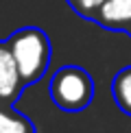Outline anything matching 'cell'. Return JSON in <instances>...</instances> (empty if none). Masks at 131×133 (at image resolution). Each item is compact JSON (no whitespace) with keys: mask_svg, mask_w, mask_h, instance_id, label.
Returning <instances> with one entry per match:
<instances>
[{"mask_svg":"<svg viewBox=\"0 0 131 133\" xmlns=\"http://www.w3.org/2000/svg\"><path fill=\"white\" fill-rule=\"evenodd\" d=\"M50 98L59 109L68 114L83 111L94 98V81L90 72L81 65H63L50 79Z\"/></svg>","mask_w":131,"mask_h":133,"instance_id":"2","label":"cell"},{"mask_svg":"<svg viewBox=\"0 0 131 133\" xmlns=\"http://www.w3.org/2000/svg\"><path fill=\"white\" fill-rule=\"evenodd\" d=\"M112 96L122 114L131 116V65L122 68L112 81Z\"/></svg>","mask_w":131,"mask_h":133,"instance_id":"6","label":"cell"},{"mask_svg":"<svg viewBox=\"0 0 131 133\" xmlns=\"http://www.w3.org/2000/svg\"><path fill=\"white\" fill-rule=\"evenodd\" d=\"M94 22L107 31L125 33V29L131 24V0H107Z\"/></svg>","mask_w":131,"mask_h":133,"instance_id":"4","label":"cell"},{"mask_svg":"<svg viewBox=\"0 0 131 133\" xmlns=\"http://www.w3.org/2000/svg\"><path fill=\"white\" fill-rule=\"evenodd\" d=\"M24 87L9 44L0 42V105H15Z\"/></svg>","mask_w":131,"mask_h":133,"instance_id":"3","label":"cell"},{"mask_svg":"<svg viewBox=\"0 0 131 133\" xmlns=\"http://www.w3.org/2000/svg\"><path fill=\"white\" fill-rule=\"evenodd\" d=\"M0 133H35V124L13 105H0Z\"/></svg>","mask_w":131,"mask_h":133,"instance_id":"5","label":"cell"},{"mask_svg":"<svg viewBox=\"0 0 131 133\" xmlns=\"http://www.w3.org/2000/svg\"><path fill=\"white\" fill-rule=\"evenodd\" d=\"M125 33H127V35H129V37H131V24H129V26H127V29H125Z\"/></svg>","mask_w":131,"mask_h":133,"instance_id":"8","label":"cell"},{"mask_svg":"<svg viewBox=\"0 0 131 133\" xmlns=\"http://www.w3.org/2000/svg\"><path fill=\"white\" fill-rule=\"evenodd\" d=\"M66 2L70 4V9H72L79 18L94 22L98 11H101V7L107 2V0H66Z\"/></svg>","mask_w":131,"mask_h":133,"instance_id":"7","label":"cell"},{"mask_svg":"<svg viewBox=\"0 0 131 133\" xmlns=\"http://www.w3.org/2000/svg\"><path fill=\"white\" fill-rule=\"evenodd\" d=\"M13 59L18 63L22 83L26 87L33 83L42 81V76L46 74L48 65H50V39L42 29L37 26H24V29L15 31L13 35L7 39Z\"/></svg>","mask_w":131,"mask_h":133,"instance_id":"1","label":"cell"}]
</instances>
